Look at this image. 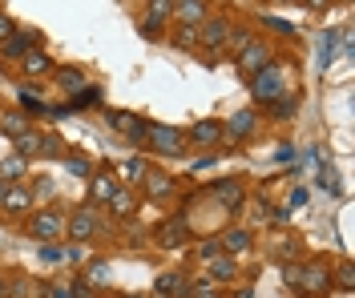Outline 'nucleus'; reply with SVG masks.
I'll use <instances>...</instances> for the list:
<instances>
[{"mask_svg": "<svg viewBox=\"0 0 355 298\" xmlns=\"http://www.w3.org/2000/svg\"><path fill=\"white\" fill-rule=\"evenodd\" d=\"M69 174L73 178H89V161L85 158H69Z\"/></svg>", "mask_w": 355, "mask_h": 298, "instance_id": "2f4dec72", "label": "nucleus"}, {"mask_svg": "<svg viewBox=\"0 0 355 298\" xmlns=\"http://www.w3.org/2000/svg\"><path fill=\"white\" fill-rule=\"evenodd\" d=\"M33 45H37V32H12V37H8V45H4V61H17V57H24Z\"/></svg>", "mask_w": 355, "mask_h": 298, "instance_id": "6e6552de", "label": "nucleus"}, {"mask_svg": "<svg viewBox=\"0 0 355 298\" xmlns=\"http://www.w3.org/2000/svg\"><path fill=\"white\" fill-rule=\"evenodd\" d=\"M57 81H61V89H69V93H77L81 85H85V77H81L77 69H61L57 73Z\"/></svg>", "mask_w": 355, "mask_h": 298, "instance_id": "cd10ccee", "label": "nucleus"}, {"mask_svg": "<svg viewBox=\"0 0 355 298\" xmlns=\"http://www.w3.org/2000/svg\"><path fill=\"white\" fill-rule=\"evenodd\" d=\"M4 189H8V185H4V182H0V202H4Z\"/></svg>", "mask_w": 355, "mask_h": 298, "instance_id": "ea45409f", "label": "nucleus"}, {"mask_svg": "<svg viewBox=\"0 0 355 298\" xmlns=\"http://www.w3.org/2000/svg\"><path fill=\"white\" fill-rule=\"evenodd\" d=\"M266 57H271V53H266V45H262V41H251V45L242 48V69H246V73L262 69V65H266Z\"/></svg>", "mask_w": 355, "mask_h": 298, "instance_id": "9b49d317", "label": "nucleus"}, {"mask_svg": "<svg viewBox=\"0 0 355 298\" xmlns=\"http://www.w3.org/2000/svg\"><path fill=\"white\" fill-rule=\"evenodd\" d=\"M109 121H113V125H118V129H121V133H125L129 141H145V129H149V125H145L142 117H129V113H109Z\"/></svg>", "mask_w": 355, "mask_h": 298, "instance_id": "39448f33", "label": "nucleus"}, {"mask_svg": "<svg viewBox=\"0 0 355 298\" xmlns=\"http://www.w3.org/2000/svg\"><path fill=\"white\" fill-rule=\"evenodd\" d=\"M251 129H255V113H251V109H238V113L230 117V129H226V133H230V138H246Z\"/></svg>", "mask_w": 355, "mask_h": 298, "instance_id": "ddd939ff", "label": "nucleus"}, {"mask_svg": "<svg viewBox=\"0 0 355 298\" xmlns=\"http://www.w3.org/2000/svg\"><path fill=\"white\" fill-rule=\"evenodd\" d=\"M0 206H8V214H24L28 209V194L24 189H4V202Z\"/></svg>", "mask_w": 355, "mask_h": 298, "instance_id": "6ab92c4d", "label": "nucleus"}, {"mask_svg": "<svg viewBox=\"0 0 355 298\" xmlns=\"http://www.w3.org/2000/svg\"><path fill=\"white\" fill-rule=\"evenodd\" d=\"M21 61H24V73H33V77H41V73H48V69H53V65H48V57H45V53H33V48L24 53Z\"/></svg>", "mask_w": 355, "mask_h": 298, "instance_id": "2eb2a0df", "label": "nucleus"}, {"mask_svg": "<svg viewBox=\"0 0 355 298\" xmlns=\"http://www.w3.org/2000/svg\"><path fill=\"white\" fill-rule=\"evenodd\" d=\"M230 41V24L226 21H206V28H202V45L206 48H222Z\"/></svg>", "mask_w": 355, "mask_h": 298, "instance_id": "0eeeda50", "label": "nucleus"}, {"mask_svg": "<svg viewBox=\"0 0 355 298\" xmlns=\"http://www.w3.org/2000/svg\"><path fill=\"white\" fill-rule=\"evenodd\" d=\"M69 234H73V238H81V242H85V238H93V234H97V214H93V209H77V214L69 218Z\"/></svg>", "mask_w": 355, "mask_h": 298, "instance_id": "20e7f679", "label": "nucleus"}, {"mask_svg": "<svg viewBox=\"0 0 355 298\" xmlns=\"http://www.w3.org/2000/svg\"><path fill=\"white\" fill-rule=\"evenodd\" d=\"M65 230V218L61 214H37L33 218V238H57Z\"/></svg>", "mask_w": 355, "mask_h": 298, "instance_id": "423d86ee", "label": "nucleus"}, {"mask_svg": "<svg viewBox=\"0 0 355 298\" xmlns=\"http://www.w3.org/2000/svg\"><path fill=\"white\" fill-rule=\"evenodd\" d=\"M145 141H149L162 158H178V153L186 149V138H182L174 125H149V129H145Z\"/></svg>", "mask_w": 355, "mask_h": 298, "instance_id": "f03ea898", "label": "nucleus"}, {"mask_svg": "<svg viewBox=\"0 0 355 298\" xmlns=\"http://www.w3.org/2000/svg\"><path fill=\"white\" fill-rule=\"evenodd\" d=\"M158 290H162V295H182V290H186V278L182 274H162L158 278Z\"/></svg>", "mask_w": 355, "mask_h": 298, "instance_id": "5701e85b", "label": "nucleus"}, {"mask_svg": "<svg viewBox=\"0 0 355 298\" xmlns=\"http://www.w3.org/2000/svg\"><path fill=\"white\" fill-rule=\"evenodd\" d=\"M134 206H138V202H134L125 189H118V194L109 198V209H113V214H121V218H125V214H134Z\"/></svg>", "mask_w": 355, "mask_h": 298, "instance_id": "393cba45", "label": "nucleus"}, {"mask_svg": "<svg viewBox=\"0 0 355 298\" xmlns=\"http://www.w3.org/2000/svg\"><path fill=\"white\" fill-rule=\"evenodd\" d=\"M145 189H149V198H166L170 189H174V182L162 178V174H145Z\"/></svg>", "mask_w": 355, "mask_h": 298, "instance_id": "a211bd4d", "label": "nucleus"}, {"mask_svg": "<svg viewBox=\"0 0 355 298\" xmlns=\"http://www.w3.org/2000/svg\"><path fill=\"white\" fill-rule=\"evenodd\" d=\"M89 189H93V198H101V202H109V198L118 194V182H113L109 174H101V178H93V182H89Z\"/></svg>", "mask_w": 355, "mask_h": 298, "instance_id": "dca6fc26", "label": "nucleus"}, {"mask_svg": "<svg viewBox=\"0 0 355 298\" xmlns=\"http://www.w3.org/2000/svg\"><path fill=\"white\" fill-rule=\"evenodd\" d=\"M222 133H226L222 121H198V125H194V141H198V145H218Z\"/></svg>", "mask_w": 355, "mask_h": 298, "instance_id": "1a4fd4ad", "label": "nucleus"}, {"mask_svg": "<svg viewBox=\"0 0 355 298\" xmlns=\"http://www.w3.org/2000/svg\"><path fill=\"white\" fill-rule=\"evenodd\" d=\"M210 274L222 278V282H226V278H235V274H238L235 258H214V262H210Z\"/></svg>", "mask_w": 355, "mask_h": 298, "instance_id": "b1692460", "label": "nucleus"}, {"mask_svg": "<svg viewBox=\"0 0 355 298\" xmlns=\"http://www.w3.org/2000/svg\"><path fill=\"white\" fill-rule=\"evenodd\" d=\"M214 194L222 198V206H226V209H238V202H242V189H238L235 182H222V185H214Z\"/></svg>", "mask_w": 355, "mask_h": 298, "instance_id": "f3484780", "label": "nucleus"}, {"mask_svg": "<svg viewBox=\"0 0 355 298\" xmlns=\"http://www.w3.org/2000/svg\"><path fill=\"white\" fill-rule=\"evenodd\" d=\"M12 32H17V24H12L8 17H4V12H0V41H8Z\"/></svg>", "mask_w": 355, "mask_h": 298, "instance_id": "f704fd0d", "label": "nucleus"}, {"mask_svg": "<svg viewBox=\"0 0 355 298\" xmlns=\"http://www.w3.org/2000/svg\"><path fill=\"white\" fill-rule=\"evenodd\" d=\"M266 24H271V28H279V32H286V37H295V24L279 21V17H266Z\"/></svg>", "mask_w": 355, "mask_h": 298, "instance_id": "473e14b6", "label": "nucleus"}, {"mask_svg": "<svg viewBox=\"0 0 355 298\" xmlns=\"http://www.w3.org/2000/svg\"><path fill=\"white\" fill-rule=\"evenodd\" d=\"M21 105H24V109H33V113H45L41 93H33V89H21Z\"/></svg>", "mask_w": 355, "mask_h": 298, "instance_id": "c756f323", "label": "nucleus"}, {"mask_svg": "<svg viewBox=\"0 0 355 298\" xmlns=\"http://www.w3.org/2000/svg\"><path fill=\"white\" fill-rule=\"evenodd\" d=\"M182 238H186V222H182V218H174V222H166V226L158 230V242H162V246H178Z\"/></svg>", "mask_w": 355, "mask_h": 298, "instance_id": "f8f14e48", "label": "nucleus"}, {"mask_svg": "<svg viewBox=\"0 0 355 298\" xmlns=\"http://www.w3.org/2000/svg\"><path fill=\"white\" fill-rule=\"evenodd\" d=\"M194 298H214V290H202V295H194Z\"/></svg>", "mask_w": 355, "mask_h": 298, "instance_id": "58836bf2", "label": "nucleus"}, {"mask_svg": "<svg viewBox=\"0 0 355 298\" xmlns=\"http://www.w3.org/2000/svg\"><path fill=\"white\" fill-rule=\"evenodd\" d=\"M21 169H24V158H8V161H0V182L8 185V182H17L21 178Z\"/></svg>", "mask_w": 355, "mask_h": 298, "instance_id": "4be33fe9", "label": "nucleus"}, {"mask_svg": "<svg viewBox=\"0 0 355 298\" xmlns=\"http://www.w3.org/2000/svg\"><path fill=\"white\" fill-rule=\"evenodd\" d=\"M121 174H125L129 182H145V174H149V165H145L142 158H129V161H121Z\"/></svg>", "mask_w": 355, "mask_h": 298, "instance_id": "aec40b11", "label": "nucleus"}, {"mask_svg": "<svg viewBox=\"0 0 355 298\" xmlns=\"http://www.w3.org/2000/svg\"><path fill=\"white\" fill-rule=\"evenodd\" d=\"M89 282H109V262H101V258H97V262H89Z\"/></svg>", "mask_w": 355, "mask_h": 298, "instance_id": "7c9ffc66", "label": "nucleus"}, {"mask_svg": "<svg viewBox=\"0 0 355 298\" xmlns=\"http://www.w3.org/2000/svg\"><path fill=\"white\" fill-rule=\"evenodd\" d=\"M222 246H226V250H246V246H251V238H246L242 230H230V234L222 238Z\"/></svg>", "mask_w": 355, "mask_h": 298, "instance_id": "c85d7f7f", "label": "nucleus"}, {"mask_svg": "<svg viewBox=\"0 0 355 298\" xmlns=\"http://www.w3.org/2000/svg\"><path fill=\"white\" fill-rule=\"evenodd\" d=\"M218 246H222V242H202L198 254H202V258H218Z\"/></svg>", "mask_w": 355, "mask_h": 298, "instance_id": "c9c22d12", "label": "nucleus"}, {"mask_svg": "<svg viewBox=\"0 0 355 298\" xmlns=\"http://www.w3.org/2000/svg\"><path fill=\"white\" fill-rule=\"evenodd\" d=\"M286 282L299 286L307 298H319L327 286H331V274L323 266H286Z\"/></svg>", "mask_w": 355, "mask_h": 298, "instance_id": "f257e3e1", "label": "nucleus"}, {"mask_svg": "<svg viewBox=\"0 0 355 298\" xmlns=\"http://www.w3.org/2000/svg\"><path fill=\"white\" fill-rule=\"evenodd\" d=\"M41 138H45V133H33V129L21 133V138H17V158H33V153H41Z\"/></svg>", "mask_w": 355, "mask_h": 298, "instance_id": "4468645a", "label": "nucleus"}, {"mask_svg": "<svg viewBox=\"0 0 355 298\" xmlns=\"http://www.w3.org/2000/svg\"><path fill=\"white\" fill-rule=\"evenodd\" d=\"M0 129H4V133H12V138H21V133H28V121H24L21 113H8L4 121H0Z\"/></svg>", "mask_w": 355, "mask_h": 298, "instance_id": "a878e982", "label": "nucleus"}, {"mask_svg": "<svg viewBox=\"0 0 355 298\" xmlns=\"http://www.w3.org/2000/svg\"><path fill=\"white\" fill-rule=\"evenodd\" d=\"M93 101H101V89H77V97H73L69 105H73V113H77V109H89Z\"/></svg>", "mask_w": 355, "mask_h": 298, "instance_id": "bb28decb", "label": "nucleus"}, {"mask_svg": "<svg viewBox=\"0 0 355 298\" xmlns=\"http://www.w3.org/2000/svg\"><path fill=\"white\" fill-rule=\"evenodd\" d=\"M41 258H45V262H57V258H65V250H57V246H45V250H41Z\"/></svg>", "mask_w": 355, "mask_h": 298, "instance_id": "e433bc0d", "label": "nucleus"}, {"mask_svg": "<svg viewBox=\"0 0 355 298\" xmlns=\"http://www.w3.org/2000/svg\"><path fill=\"white\" fill-rule=\"evenodd\" d=\"M283 77H286V65H271V69H262L259 77H255V97L259 101H275L279 97V89H283Z\"/></svg>", "mask_w": 355, "mask_h": 298, "instance_id": "7ed1b4c3", "label": "nucleus"}, {"mask_svg": "<svg viewBox=\"0 0 355 298\" xmlns=\"http://www.w3.org/2000/svg\"><path fill=\"white\" fill-rule=\"evenodd\" d=\"M178 17H182V24H190V28L202 24L206 21V0H182V4H178Z\"/></svg>", "mask_w": 355, "mask_h": 298, "instance_id": "9d476101", "label": "nucleus"}, {"mask_svg": "<svg viewBox=\"0 0 355 298\" xmlns=\"http://www.w3.org/2000/svg\"><path fill=\"white\" fill-rule=\"evenodd\" d=\"M178 45H182V48L194 45V28H190V24H182V28H178Z\"/></svg>", "mask_w": 355, "mask_h": 298, "instance_id": "72a5a7b5", "label": "nucleus"}, {"mask_svg": "<svg viewBox=\"0 0 355 298\" xmlns=\"http://www.w3.org/2000/svg\"><path fill=\"white\" fill-rule=\"evenodd\" d=\"M246 45H251V32H235V48H238V53H242Z\"/></svg>", "mask_w": 355, "mask_h": 298, "instance_id": "4c0bfd02", "label": "nucleus"}, {"mask_svg": "<svg viewBox=\"0 0 355 298\" xmlns=\"http://www.w3.org/2000/svg\"><path fill=\"white\" fill-rule=\"evenodd\" d=\"M0 298H4V282H0Z\"/></svg>", "mask_w": 355, "mask_h": 298, "instance_id": "a19ab883", "label": "nucleus"}, {"mask_svg": "<svg viewBox=\"0 0 355 298\" xmlns=\"http://www.w3.org/2000/svg\"><path fill=\"white\" fill-rule=\"evenodd\" d=\"M299 113V101L295 97H275V109H271V117H279V121H286V117Z\"/></svg>", "mask_w": 355, "mask_h": 298, "instance_id": "412c9836", "label": "nucleus"}, {"mask_svg": "<svg viewBox=\"0 0 355 298\" xmlns=\"http://www.w3.org/2000/svg\"><path fill=\"white\" fill-rule=\"evenodd\" d=\"M311 4H323V0H311Z\"/></svg>", "mask_w": 355, "mask_h": 298, "instance_id": "79ce46f5", "label": "nucleus"}]
</instances>
